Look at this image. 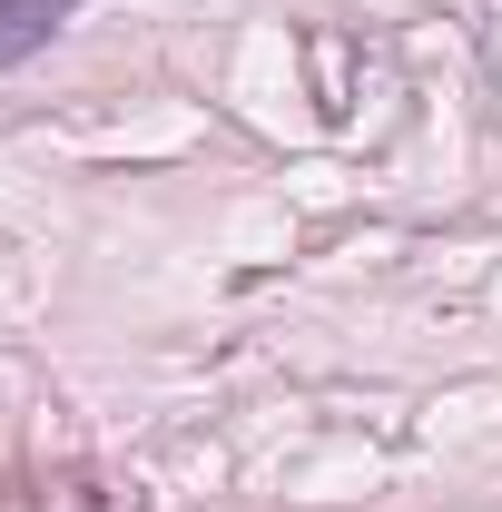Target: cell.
Wrapping results in <instances>:
<instances>
[{"mask_svg": "<svg viewBox=\"0 0 502 512\" xmlns=\"http://www.w3.org/2000/svg\"><path fill=\"white\" fill-rule=\"evenodd\" d=\"M69 20H79V0H0V79H10V69H30Z\"/></svg>", "mask_w": 502, "mask_h": 512, "instance_id": "cell-1", "label": "cell"}]
</instances>
